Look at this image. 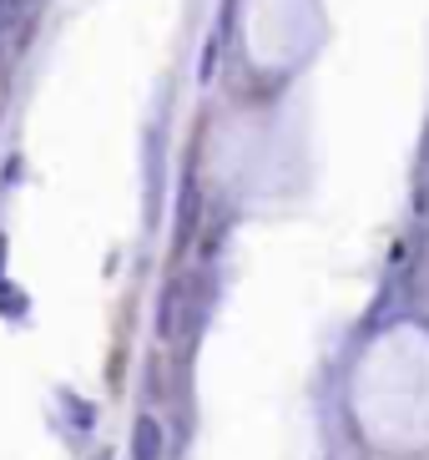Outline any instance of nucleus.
<instances>
[{
	"label": "nucleus",
	"mask_w": 429,
	"mask_h": 460,
	"mask_svg": "<svg viewBox=\"0 0 429 460\" xmlns=\"http://www.w3.org/2000/svg\"><path fill=\"white\" fill-rule=\"evenodd\" d=\"M132 450H136V460H162V425L157 420H136Z\"/></svg>",
	"instance_id": "f257e3e1"
}]
</instances>
